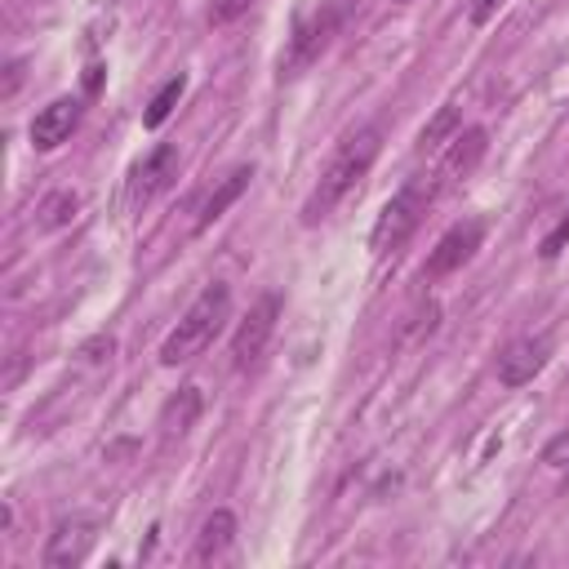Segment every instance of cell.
Masks as SVG:
<instances>
[{
	"label": "cell",
	"instance_id": "9c48e42d",
	"mask_svg": "<svg viewBox=\"0 0 569 569\" xmlns=\"http://www.w3.org/2000/svg\"><path fill=\"white\" fill-rule=\"evenodd\" d=\"M76 124H80V102L76 98H53L31 120V147L36 151H53V147H62L71 138Z\"/></svg>",
	"mask_w": 569,
	"mask_h": 569
},
{
	"label": "cell",
	"instance_id": "3957f363",
	"mask_svg": "<svg viewBox=\"0 0 569 569\" xmlns=\"http://www.w3.org/2000/svg\"><path fill=\"white\" fill-rule=\"evenodd\" d=\"M436 191H440L436 182H405V187L382 204V213H378V222H373V236H369L373 253H396V249L418 231V222H422V213H427V204H431Z\"/></svg>",
	"mask_w": 569,
	"mask_h": 569
},
{
	"label": "cell",
	"instance_id": "7c38bea8",
	"mask_svg": "<svg viewBox=\"0 0 569 569\" xmlns=\"http://www.w3.org/2000/svg\"><path fill=\"white\" fill-rule=\"evenodd\" d=\"M236 542V516L231 511H213L204 525H200V538H196V551H191V565H218Z\"/></svg>",
	"mask_w": 569,
	"mask_h": 569
},
{
	"label": "cell",
	"instance_id": "5bb4252c",
	"mask_svg": "<svg viewBox=\"0 0 569 569\" xmlns=\"http://www.w3.org/2000/svg\"><path fill=\"white\" fill-rule=\"evenodd\" d=\"M200 391L196 387H182L178 396H169L164 400V409H160V431L164 436H182V431H191V422L200 418Z\"/></svg>",
	"mask_w": 569,
	"mask_h": 569
},
{
	"label": "cell",
	"instance_id": "ba28073f",
	"mask_svg": "<svg viewBox=\"0 0 569 569\" xmlns=\"http://www.w3.org/2000/svg\"><path fill=\"white\" fill-rule=\"evenodd\" d=\"M338 18H342V4H325V13H316V22H311V27H298L293 49H289V58L280 62V71H284V76H298L307 62H316V58H320V49L329 44V36L338 31Z\"/></svg>",
	"mask_w": 569,
	"mask_h": 569
},
{
	"label": "cell",
	"instance_id": "d6986e66",
	"mask_svg": "<svg viewBox=\"0 0 569 569\" xmlns=\"http://www.w3.org/2000/svg\"><path fill=\"white\" fill-rule=\"evenodd\" d=\"M565 244H569V213L547 231V240H542V249H538V253H542V258H556Z\"/></svg>",
	"mask_w": 569,
	"mask_h": 569
},
{
	"label": "cell",
	"instance_id": "8fae6325",
	"mask_svg": "<svg viewBox=\"0 0 569 569\" xmlns=\"http://www.w3.org/2000/svg\"><path fill=\"white\" fill-rule=\"evenodd\" d=\"M485 147H489V133H485L480 124L462 129V133L453 138V147L445 151V160H440V182H445V187H453V182H467V178L476 173V164H480Z\"/></svg>",
	"mask_w": 569,
	"mask_h": 569
},
{
	"label": "cell",
	"instance_id": "6da1fadb",
	"mask_svg": "<svg viewBox=\"0 0 569 569\" xmlns=\"http://www.w3.org/2000/svg\"><path fill=\"white\" fill-rule=\"evenodd\" d=\"M378 147H382V133H378L373 124H365V129H356V133H347V138L338 142V151L329 156V164L320 169V178H316V187H311V196H307V204H302V222H307V227H316L320 218H329V213L342 204V196L369 173Z\"/></svg>",
	"mask_w": 569,
	"mask_h": 569
},
{
	"label": "cell",
	"instance_id": "ffe728a7",
	"mask_svg": "<svg viewBox=\"0 0 569 569\" xmlns=\"http://www.w3.org/2000/svg\"><path fill=\"white\" fill-rule=\"evenodd\" d=\"M502 4H507V0H471V22H476V27H485Z\"/></svg>",
	"mask_w": 569,
	"mask_h": 569
},
{
	"label": "cell",
	"instance_id": "ac0fdd59",
	"mask_svg": "<svg viewBox=\"0 0 569 569\" xmlns=\"http://www.w3.org/2000/svg\"><path fill=\"white\" fill-rule=\"evenodd\" d=\"M249 4H253V0H213V4H209V22H213V27H227V22H236L240 13H249Z\"/></svg>",
	"mask_w": 569,
	"mask_h": 569
},
{
	"label": "cell",
	"instance_id": "4fadbf2b",
	"mask_svg": "<svg viewBox=\"0 0 569 569\" xmlns=\"http://www.w3.org/2000/svg\"><path fill=\"white\" fill-rule=\"evenodd\" d=\"M249 178H253V164H236V169H231V173H227V178H222V182L209 191V200L200 204V218H196V227L204 231L209 222H218V218H222V213H227V209H231V204L244 196Z\"/></svg>",
	"mask_w": 569,
	"mask_h": 569
},
{
	"label": "cell",
	"instance_id": "44dd1931",
	"mask_svg": "<svg viewBox=\"0 0 569 569\" xmlns=\"http://www.w3.org/2000/svg\"><path fill=\"white\" fill-rule=\"evenodd\" d=\"M18 80H22V62H9V84H4V98L18 89Z\"/></svg>",
	"mask_w": 569,
	"mask_h": 569
},
{
	"label": "cell",
	"instance_id": "5b68a950",
	"mask_svg": "<svg viewBox=\"0 0 569 569\" xmlns=\"http://www.w3.org/2000/svg\"><path fill=\"white\" fill-rule=\"evenodd\" d=\"M480 236H485V222L480 218H467V222H453L440 240H436V249L427 253V262H422V276L427 280H445L449 271H458L476 249H480Z\"/></svg>",
	"mask_w": 569,
	"mask_h": 569
},
{
	"label": "cell",
	"instance_id": "7a4b0ae2",
	"mask_svg": "<svg viewBox=\"0 0 569 569\" xmlns=\"http://www.w3.org/2000/svg\"><path fill=\"white\" fill-rule=\"evenodd\" d=\"M227 316H231V289H227L222 280L204 284V293L187 307V316H182V320L173 325V333L164 338L160 360H164V365H187V360H196V356L218 338V329L227 325Z\"/></svg>",
	"mask_w": 569,
	"mask_h": 569
},
{
	"label": "cell",
	"instance_id": "52a82bcc",
	"mask_svg": "<svg viewBox=\"0 0 569 569\" xmlns=\"http://www.w3.org/2000/svg\"><path fill=\"white\" fill-rule=\"evenodd\" d=\"M93 520L89 516H71V520H58V529L49 533V547H44V565L49 569H71L89 556L93 547Z\"/></svg>",
	"mask_w": 569,
	"mask_h": 569
},
{
	"label": "cell",
	"instance_id": "277c9868",
	"mask_svg": "<svg viewBox=\"0 0 569 569\" xmlns=\"http://www.w3.org/2000/svg\"><path fill=\"white\" fill-rule=\"evenodd\" d=\"M276 320H280V298H276V293H262L258 307L240 320V329H236V338H231V365H236V369L258 365V356L267 351V342H271V333H276Z\"/></svg>",
	"mask_w": 569,
	"mask_h": 569
},
{
	"label": "cell",
	"instance_id": "8992f818",
	"mask_svg": "<svg viewBox=\"0 0 569 569\" xmlns=\"http://www.w3.org/2000/svg\"><path fill=\"white\" fill-rule=\"evenodd\" d=\"M547 356H551V338H516V342L498 356V382H502V387H525V382H533V378L542 373Z\"/></svg>",
	"mask_w": 569,
	"mask_h": 569
},
{
	"label": "cell",
	"instance_id": "e0dca14e",
	"mask_svg": "<svg viewBox=\"0 0 569 569\" xmlns=\"http://www.w3.org/2000/svg\"><path fill=\"white\" fill-rule=\"evenodd\" d=\"M76 209H80V196H76V191H53V196L40 204V218H36V222H40L44 231H53V227H67V222L76 218Z\"/></svg>",
	"mask_w": 569,
	"mask_h": 569
},
{
	"label": "cell",
	"instance_id": "2e32d148",
	"mask_svg": "<svg viewBox=\"0 0 569 569\" xmlns=\"http://www.w3.org/2000/svg\"><path fill=\"white\" fill-rule=\"evenodd\" d=\"M458 133V107L453 102H445L427 124H422V133H418V151H436L445 138H453Z\"/></svg>",
	"mask_w": 569,
	"mask_h": 569
},
{
	"label": "cell",
	"instance_id": "30bf717a",
	"mask_svg": "<svg viewBox=\"0 0 569 569\" xmlns=\"http://www.w3.org/2000/svg\"><path fill=\"white\" fill-rule=\"evenodd\" d=\"M178 178V147H169V142H160L138 169H133V182H129V200L133 204H147V200H156L169 182Z\"/></svg>",
	"mask_w": 569,
	"mask_h": 569
},
{
	"label": "cell",
	"instance_id": "9a60e30c",
	"mask_svg": "<svg viewBox=\"0 0 569 569\" xmlns=\"http://www.w3.org/2000/svg\"><path fill=\"white\" fill-rule=\"evenodd\" d=\"M182 89H187V76H173V80H164V84L156 89V98L147 102V111H142V124H147V129H160V124L173 116V107H178Z\"/></svg>",
	"mask_w": 569,
	"mask_h": 569
}]
</instances>
